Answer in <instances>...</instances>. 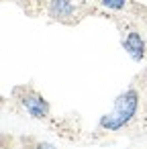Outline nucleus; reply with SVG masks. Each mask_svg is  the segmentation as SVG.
Returning a JSON list of instances; mask_svg holds the SVG:
<instances>
[{
	"instance_id": "nucleus-1",
	"label": "nucleus",
	"mask_w": 147,
	"mask_h": 149,
	"mask_svg": "<svg viewBox=\"0 0 147 149\" xmlns=\"http://www.w3.org/2000/svg\"><path fill=\"white\" fill-rule=\"evenodd\" d=\"M137 108H139V94H137V90H127V92H123L114 100L112 112L104 114L100 118V127L104 131H118L127 123H131V118L135 116Z\"/></svg>"
},
{
	"instance_id": "nucleus-2",
	"label": "nucleus",
	"mask_w": 147,
	"mask_h": 149,
	"mask_svg": "<svg viewBox=\"0 0 147 149\" xmlns=\"http://www.w3.org/2000/svg\"><path fill=\"white\" fill-rule=\"evenodd\" d=\"M21 106L33 116V118H47L49 116V102L39 96L37 92H27L21 98Z\"/></svg>"
},
{
	"instance_id": "nucleus-3",
	"label": "nucleus",
	"mask_w": 147,
	"mask_h": 149,
	"mask_svg": "<svg viewBox=\"0 0 147 149\" xmlns=\"http://www.w3.org/2000/svg\"><path fill=\"white\" fill-rule=\"evenodd\" d=\"M123 47H125V51H127L135 61H141V59L145 57V51H147L143 37H141L139 33H135V31L129 33V35L123 39Z\"/></svg>"
},
{
	"instance_id": "nucleus-4",
	"label": "nucleus",
	"mask_w": 147,
	"mask_h": 149,
	"mask_svg": "<svg viewBox=\"0 0 147 149\" xmlns=\"http://www.w3.org/2000/svg\"><path fill=\"white\" fill-rule=\"evenodd\" d=\"M76 13V6L72 0H51L49 2V15L57 21H65V19H72Z\"/></svg>"
},
{
	"instance_id": "nucleus-5",
	"label": "nucleus",
	"mask_w": 147,
	"mask_h": 149,
	"mask_svg": "<svg viewBox=\"0 0 147 149\" xmlns=\"http://www.w3.org/2000/svg\"><path fill=\"white\" fill-rule=\"evenodd\" d=\"M100 2H102V6H106L110 10H123L129 0H100Z\"/></svg>"
},
{
	"instance_id": "nucleus-6",
	"label": "nucleus",
	"mask_w": 147,
	"mask_h": 149,
	"mask_svg": "<svg viewBox=\"0 0 147 149\" xmlns=\"http://www.w3.org/2000/svg\"><path fill=\"white\" fill-rule=\"evenodd\" d=\"M37 149H55L53 145H49V143H39L37 145Z\"/></svg>"
}]
</instances>
